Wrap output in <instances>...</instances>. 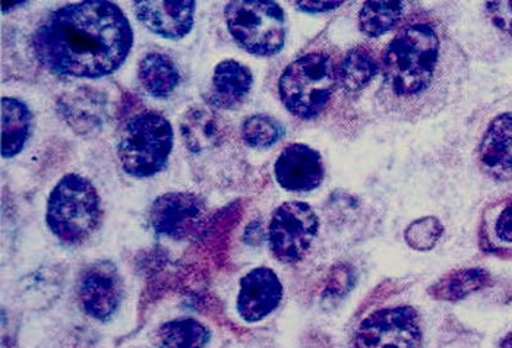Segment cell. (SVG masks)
<instances>
[{
  "label": "cell",
  "mask_w": 512,
  "mask_h": 348,
  "mask_svg": "<svg viewBox=\"0 0 512 348\" xmlns=\"http://www.w3.org/2000/svg\"><path fill=\"white\" fill-rule=\"evenodd\" d=\"M442 234L444 226L438 218L423 217L410 223L404 232V239L414 251L428 252L435 248Z\"/></svg>",
  "instance_id": "d4e9b609"
},
{
  "label": "cell",
  "mask_w": 512,
  "mask_h": 348,
  "mask_svg": "<svg viewBox=\"0 0 512 348\" xmlns=\"http://www.w3.org/2000/svg\"><path fill=\"white\" fill-rule=\"evenodd\" d=\"M179 128L189 163L199 179L208 183L221 179L235 150L230 123L210 106H192L183 113Z\"/></svg>",
  "instance_id": "277c9868"
},
{
  "label": "cell",
  "mask_w": 512,
  "mask_h": 348,
  "mask_svg": "<svg viewBox=\"0 0 512 348\" xmlns=\"http://www.w3.org/2000/svg\"><path fill=\"white\" fill-rule=\"evenodd\" d=\"M207 220V204L192 192H169L158 196L150 208V224L154 232L173 240L197 236Z\"/></svg>",
  "instance_id": "30bf717a"
},
{
  "label": "cell",
  "mask_w": 512,
  "mask_h": 348,
  "mask_svg": "<svg viewBox=\"0 0 512 348\" xmlns=\"http://www.w3.org/2000/svg\"><path fill=\"white\" fill-rule=\"evenodd\" d=\"M319 218L306 202L290 201L274 211L268 229V242L274 258L283 264H296L305 258L318 236Z\"/></svg>",
  "instance_id": "ba28073f"
},
{
  "label": "cell",
  "mask_w": 512,
  "mask_h": 348,
  "mask_svg": "<svg viewBox=\"0 0 512 348\" xmlns=\"http://www.w3.org/2000/svg\"><path fill=\"white\" fill-rule=\"evenodd\" d=\"M300 11L308 14H322V12L334 11L340 8L343 2H295Z\"/></svg>",
  "instance_id": "4316f807"
},
{
  "label": "cell",
  "mask_w": 512,
  "mask_h": 348,
  "mask_svg": "<svg viewBox=\"0 0 512 348\" xmlns=\"http://www.w3.org/2000/svg\"><path fill=\"white\" fill-rule=\"evenodd\" d=\"M482 169L493 179L512 180V113L492 120L479 147Z\"/></svg>",
  "instance_id": "2e32d148"
},
{
  "label": "cell",
  "mask_w": 512,
  "mask_h": 348,
  "mask_svg": "<svg viewBox=\"0 0 512 348\" xmlns=\"http://www.w3.org/2000/svg\"><path fill=\"white\" fill-rule=\"evenodd\" d=\"M284 126L276 117L254 115L248 117L240 128L243 142L256 150L273 147L284 136Z\"/></svg>",
  "instance_id": "cb8c5ba5"
},
{
  "label": "cell",
  "mask_w": 512,
  "mask_h": 348,
  "mask_svg": "<svg viewBox=\"0 0 512 348\" xmlns=\"http://www.w3.org/2000/svg\"><path fill=\"white\" fill-rule=\"evenodd\" d=\"M283 294L276 272L267 267L255 268L240 280L237 313L249 324L261 322L280 306Z\"/></svg>",
  "instance_id": "7c38bea8"
},
{
  "label": "cell",
  "mask_w": 512,
  "mask_h": 348,
  "mask_svg": "<svg viewBox=\"0 0 512 348\" xmlns=\"http://www.w3.org/2000/svg\"><path fill=\"white\" fill-rule=\"evenodd\" d=\"M160 348H204L210 341V331L197 319L180 318L158 328Z\"/></svg>",
  "instance_id": "7402d4cb"
},
{
  "label": "cell",
  "mask_w": 512,
  "mask_h": 348,
  "mask_svg": "<svg viewBox=\"0 0 512 348\" xmlns=\"http://www.w3.org/2000/svg\"><path fill=\"white\" fill-rule=\"evenodd\" d=\"M224 18L233 39L258 58L277 55L286 43V15L276 2H229Z\"/></svg>",
  "instance_id": "52a82bcc"
},
{
  "label": "cell",
  "mask_w": 512,
  "mask_h": 348,
  "mask_svg": "<svg viewBox=\"0 0 512 348\" xmlns=\"http://www.w3.org/2000/svg\"><path fill=\"white\" fill-rule=\"evenodd\" d=\"M492 277L482 268H461L436 281L429 287V296L442 302H458L491 284Z\"/></svg>",
  "instance_id": "ffe728a7"
},
{
  "label": "cell",
  "mask_w": 512,
  "mask_h": 348,
  "mask_svg": "<svg viewBox=\"0 0 512 348\" xmlns=\"http://www.w3.org/2000/svg\"><path fill=\"white\" fill-rule=\"evenodd\" d=\"M254 85L251 69L237 60H223L214 68L205 101L214 110H236Z\"/></svg>",
  "instance_id": "9a60e30c"
},
{
  "label": "cell",
  "mask_w": 512,
  "mask_h": 348,
  "mask_svg": "<svg viewBox=\"0 0 512 348\" xmlns=\"http://www.w3.org/2000/svg\"><path fill=\"white\" fill-rule=\"evenodd\" d=\"M406 2H366L359 14V27L368 37H379L397 27L406 12Z\"/></svg>",
  "instance_id": "603a6c76"
},
{
  "label": "cell",
  "mask_w": 512,
  "mask_h": 348,
  "mask_svg": "<svg viewBox=\"0 0 512 348\" xmlns=\"http://www.w3.org/2000/svg\"><path fill=\"white\" fill-rule=\"evenodd\" d=\"M486 11L498 30L512 36V2L486 3Z\"/></svg>",
  "instance_id": "484cf974"
},
{
  "label": "cell",
  "mask_w": 512,
  "mask_h": 348,
  "mask_svg": "<svg viewBox=\"0 0 512 348\" xmlns=\"http://www.w3.org/2000/svg\"><path fill=\"white\" fill-rule=\"evenodd\" d=\"M24 5V3H3L2 9L3 12L8 11V8H20V6Z\"/></svg>",
  "instance_id": "f1b7e54d"
},
{
  "label": "cell",
  "mask_w": 512,
  "mask_h": 348,
  "mask_svg": "<svg viewBox=\"0 0 512 348\" xmlns=\"http://www.w3.org/2000/svg\"><path fill=\"white\" fill-rule=\"evenodd\" d=\"M137 20L156 36L167 40H180L191 33L197 14V3L157 2L145 0L134 2Z\"/></svg>",
  "instance_id": "5bb4252c"
},
{
  "label": "cell",
  "mask_w": 512,
  "mask_h": 348,
  "mask_svg": "<svg viewBox=\"0 0 512 348\" xmlns=\"http://www.w3.org/2000/svg\"><path fill=\"white\" fill-rule=\"evenodd\" d=\"M422 324L416 310L398 306L378 310L357 329L356 348H419Z\"/></svg>",
  "instance_id": "9c48e42d"
},
{
  "label": "cell",
  "mask_w": 512,
  "mask_h": 348,
  "mask_svg": "<svg viewBox=\"0 0 512 348\" xmlns=\"http://www.w3.org/2000/svg\"><path fill=\"white\" fill-rule=\"evenodd\" d=\"M82 309L97 321H107L118 312L123 300V281L118 268L109 261L90 265L78 284Z\"/></svg>",
  "instance_id": "8fae6325"
},
{
  "label": "cell",
  "mask_w": 512,
  "mask_h": 348,
  "mask_svg": "<svg viewBox=\"0 0 512 348\" xmlns=\"http://www.w3.org/2000/svg\"><path fill=\"white\" fill-rule=\"evenodd\" d=\"M138 78L150 96L167 98L178 90L182 75L170 56L153 52L145 55L139 62Z\"/></svg>",
  "instance_id": "d6986e66"
},
{
  "label": "cell",
  "mask_w": 512,
  "mask_h": 348,
  "mask_svg": "<svg viewBox=\"0 0 512 348\" xmlns=\"http://www.w3.org/2000/svg\"><path fill=\"white\" fill-rule=\"evenodd\" d=\"M175 145V132L167 117L158 112H142L132 117L118 144L123 172L137 179H148L163 172Z\"/></svg>",
  "instance_id": "8992f818"
},
{
  "label": "cell",
  "mask_w": 512,
  "mask_h": 348,
  "mask_svg": "<svg viewBox=\"0 0 512 348\" xmlns=\"http://www.w3.org/2000/svg\"><path fill=\"white\" fill-rule=\"evenodd\" d=\"M103 205L87 177L69 173L56 183L47 201L46 223L66 245H81L99 229Z\"/></svg>",
  "instance_id": "3957f363"
},
{
  "label": "cell",
  "mask_w": 512,
  "mask_h": 348,
  "mask_svg": "<svg viewBox=\"0 0 512 348\" xmlns=\"http://www.w3.org/2000/svg\"><path fill=\"white\" fill-rule=\"evenodd\" d=\"M132 46L131 22L118 5L106 0L62 6L33 34L41 66L62 77H107L125 63Z\"/></svg>",
  "instance_id": "6da1fadb"
},
{
  "label": "cell",
  "mask_w": 512,
  "mask_h": 348,
  "mask_svg": "<svg viewBox=\"0 0 512 348\" xmlns=\"http://www.w3.org/2000/svg\"><path fill=\"white\" fill-rule=\"evenodd\" d=\"M274 176L278 185L289 192H311L324 180L321 155L305 144H292L278 155Z\"/></svg>",
  "instance_id": "4fadbf2b"
},
{
  "label": "cell",
  "mask_w": 512,
  "mask_h": 348,
  "mask_svg": "<svg viewBox=\"0 0 512 348\" xmlns=\"http://www.w3.org/2000/svg\"><path fill=\"white\" fill-rule=\"evenodd\" d=\"M499 348H512V331L501 341Z\"/></svg>",
  "instance_id": "83f0119b"
},
{
  "label": "cell",
  "mask_w": 512,
  "mask_h": 348,
  "mask_svg": "<svg viewBox=\"0 0 512 348\" xmlns=\"http://www.w3.org/2000/svg\"><path fill=\"white\" fill-rule=\"evenodd\" d=\"M480 246L492 255L512 258V195L492 202L483 211Z\"/></svg>",
  "instance_id": "e0dca14e"
},
{
  "label": "cell",
  "mask_w": 512,
  "mask_h": 348,
  "mask_svg": "<svg viewBox=\"0 0 512 348\" xmlns=\"http://www.w3.org/2000/svg\"><path fill=\"white\" fill-rule=\"evenodd\" d=\"M33 132V115L27 104L15 97L2 98V157H17Z\"/></svg>",
  "instance_id": "ac0fdd59"
},
{
  "label": "cell",
  "mask_w": 512,
  "mask_h": 348,
  "mask_svg": "<svg viewBox=\"0 0 512 348\" xmlns=\"http://www.w3.org/2000/svg\"><path fill=\"white\" fill-rule=\"evenodd\" d=\"M338 84V68L327 53H308L290 63L278 81L281 103L302 120L324 112Z\"/></svg>",
  "instance_id": "5b68a950"
},
{
  "label": "cell",
  "mask_w": 512,
  "mask_h": 348,
  "mask_svg": "<svg viewBox=\"0 0 512 348\" xmlns=\"http://www.w3.org/2000/svg\"><path fill=\"white\" fill-rule=\"evenodd\" d=\"M378 71L374 53L366 47H355L338 66V82L347 93L357 94L371 84Z\"/></svg>",
  "instance_id": "44dd1931"
},
{
  "label": "cell",
  "mask_w": 512,
  "mask_h": 348,
  "mask_svg": "<svg viewBox=\"0 0 512 348\" xmlns=\"http://www.w3.org/2000/svg\"><path fill=\"white\" fill-rule=\"evenodd\" d=\"M454 53L438 27L413 22L404 27L382 58L378 101L400 119L435 115L453 84Z\"/></svg>",
  "instance_id": "7a4b0ae2"
}]
</instances>
